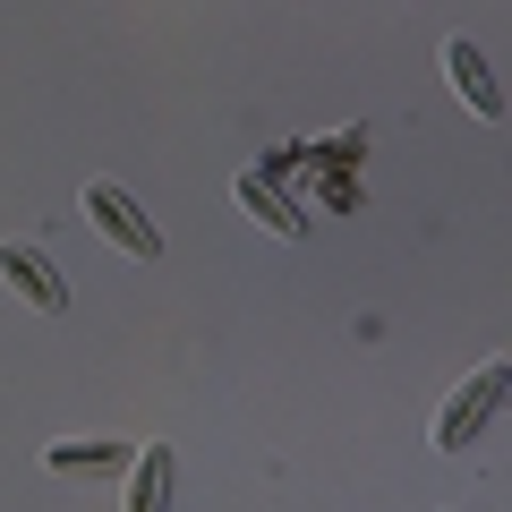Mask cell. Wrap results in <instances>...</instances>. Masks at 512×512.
I'll return each mask as SVG.
<instances>
[{"mask_svg": "<svg viewBox=\"0 0 512 512\" xmlns=\"http://www.w3.org/2000/svg\"><path fill=\"white\" fill-rule=\"evenodd\" d=\"M43 461H52L60 478H120V470H128V461H137V453L103 436V444H52V453H43Z\"/></svg>", "mask_w": 512, "mask_h": 512, "instance_id": "cell-5", "label": "cell"}, {"mask_svg": "<svg viewBox=\"0 0 512 512\" xmlns=\"http://www.w3.org/2000/svg\"><path fill=\"white\" fill-rule=\"evenodd\" d=\"M444 77H453V86H461V103H470L478 120H504V86H495L487 52H478L470 35H453V43H444Z\"/></svg>", "mask_w": 512, "mask_h": 512, "instance_id": "cell-4", "label": "cell"}, {"mask_svg": "<svg viewBox=\"0 0 512 512\" xmlns=\"http://www.w3.org/2000/svg\"><path fill=\"white\" fill-rule=\"evenodd\" d=\"M504 393H512V367L487 359V367H478V376L453 393V402H444V419H436V453H470V444L487 436V419L504 410Z\"/></svg>", "mask_w": 512, "mask_h": 512, "instance_id": "cell-1", "label": "cell"}, {"mask_svg": "<svg viewBox=\"0 0 512 512\" xmlns=\"http://www.w3.org/2000/svg\"><path fill=\"white\" fill-rule=\"evenodd\" d=\"M0 274L18 282V299H35L43 316H60V308H69V282L52 274V256H43L35 239H9V248H0Z\"/></svg>", "mask_w": 512, "mask_h": 512, "instance_id": "cell-3", "label": "cell"}, {"mask_svg": "<svg viewBox=\"0 0 512 512\" xmlns=\"http://www.w3.org/2000/svg\"><path fill=\"white\" fill-rule=\"evenodd\" d=\"M239 205H248V214L265 222V231H282V239H299V231H308V214H299V205L282 197V188L265 180V171H248V180H239Z\"/></svg>", "mask_w": 512, "mask_h": 512, "instance_id": "cell-6", "label": "cell"}, {"mask_svg": "<svg viewBox=\"0 0 512 512\" xmlns=\"http://www.w3.org/2000/svg\"><path fill=\"white\" fill-rule=\"evenodd\" d=\"M86 222H94V231H103L120 256H163V231H154V214L128 197L120 180H94V188H86Z\"/></svg>", "mask_w": 512, "mask_h": 512, "instance_id": "cell-2", "label": "cell"}, {"mask_svg": "<svg viewBox=\"0 0 512 512\" xmlns=\"http://www.w3.org/2000/svg\"><path fill=\"white\" fill-rule=\"evenodd\" d=\"M128 470H137V487H128V512H163V495H171V444H146Z\"/></svg>", "mask_w": 512, "mask_h": 512, "instance_id": "cell-7", "label": "cell"}]
</instances>
